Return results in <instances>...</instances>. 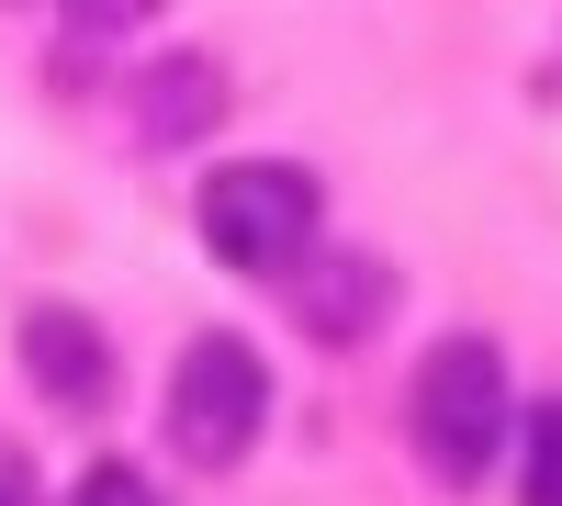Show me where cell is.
<instances>
[{"instance_id":"1","label":"cell","mask_w":562,"mask_h":506,"mask_svg":"<svg viewBox=\"0 0 562 506\" xmlns=\"http://www.w3.org/2000/svg\"><path fill=\"white\" fill-rule=\"evenodd\" d=\"M315 225H326V192H315V169H293V158H237V169L203 180V248L225 270L281 282V270L315 259Z\"/></svg>"},{"instance_id":"2","label":"cell","mask_w":562,"mask_h":506,"mask_svg":"<svg viewBox=\"0 0 562 506\" xmlns=\"http://www.w3.org/2000/svg\"><path fill=\"white\" fill-rule=\"evenodd\" d=\"M405 428H416V462L439 484H473L495 462V439H506V360H495V338H439L416 360Z\"/></svg>"},{"instance_id":"3","label":"cell","mask_w":562,"mask_h":506,"mask_svg":"<svg viewBox=\"0 0 562 506\" xmlns=\"http://www.w3.org/2000/svg\"><path fill=\"white\" fill-rule=\"evenodd\" d=\"M259 417H270V372H259V349H248V338L203 327L192 349L169 360V450H180L192 473H225V462H248Z\"/></svg>"},{"instance_id":"4","label":"cell","mask_w":562,"mask_h":506,"mask_svg":"<svg viewBox=\"0 0 562 506\" xmlns=\"http://www.w3.org/2000/svg\"><path fill=\"white\" fill-rule=\"evenodd\" d=\"M23 372L45 383V405L90 417V405L113 394V349H102V327H90L79 304H34V315H23Z\"/></svg>"},{"instance_id":"5","label":"cell","mask_w":562,"mask_h":506,"mask_svg":"<svg viewBox=\"0 0 562 506\" xmlns=\"http://www.w3.org/2000/svg\"><path fill=\"white\" fill-rule=\"evenodd\" d=\"M383 270L371 259H326V270H304V327L315 338H360V327H383Z\"/></svg>"},{"instance_id":"6","label":"cell","mask_w":562,"mask_h":506,"mask_svg":"<svg viewBox=\"0 0 562 506\" xmlns=\"http://www.w3.org/2000/svg\"><path fill=\"white\" fill-rule=\"evenodd\" d=\"M214 113V68H158V90H147V135H180V124H203Z\"/></svg>"},{"instance_id":"7","label":"cell","mask_w":562,"mask_h":506,"mask_svg":"<svg viewBox=\"0 0 562 506\" xmlns=\"http://www.w3.org/2000/svg\"><path fill=\"white\" fill-rule=\"evenodd\" d=\"M529 506H562V394L529 405Z\"/></svg>"},{"instance_id":"8","label":"cell","mask_w":562,"mask_h":506,"mask_svg":"<svg viewBox=\"0 0 562 506\" xmlns=\"http://www.w3.org/2000/svg\"><path fill=\"white\" fill-rule=\"evenodd\" d=\"M68 506H158V484H147V473H135V462H90Z\"/></svg>"},{"instance_id":"9","label":"cell","mask_w":562,"mask_h":506,"mask_svg":"<svg viewBox=\"0 0 562 506\" xmlns=\"http://www.w3.org/2000/svg\"><path fill=\"white\" fill-rule=\"evenodd\" d=\"M0 506H12V495H0Z\"/></svg>"}]
</instances>
